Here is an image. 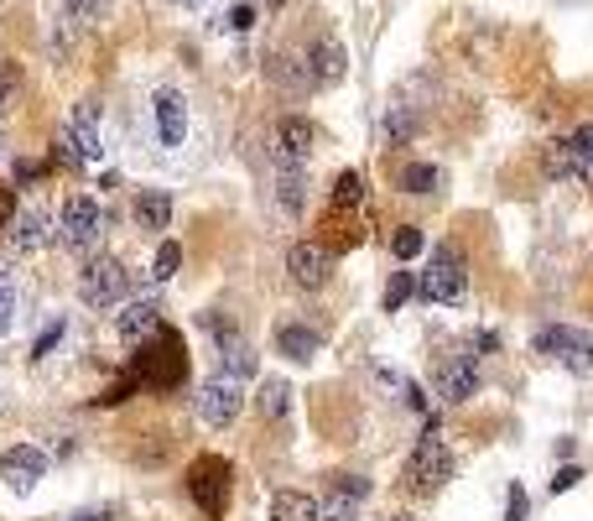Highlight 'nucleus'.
I'll use <instances>...</instances> for the list:
<instances>
[{"label": "nucleus", "mask_w": 593, "mask_h": 521, "mask_svg": "<svg viewBox=\"0 0 593 521\" xmlns=\"http://www.w3.org/2000/svg\"><path fill=\"white\" fill-rule=\"evenodd\" d=\"M78 297H83L89 308H100V313L120 308V303L130 297V271L115 256L89 260V266H83V277H78Z\"/></svg>", "instance_id": "obj_1"}, {"label": "nucleus", "mask_w": 593, "mask_h": 521, "mask_svg": "<svg viewBox=\"0 0 593 521\" xmlns=\"http://www.w3.org/2000/svg\"><path fill=\"white\" fill-rule=\"evenodd\" d=\"M416 292H422L427 303H464L468 297L464 256H459L453 245H438L433 260H427V271H422V282H416Z\"/></svg>", "instance_id": "obj_2"}, {"label": "nucleus", "mask_w": 593, "mask_h": 521, "mask_svg": "<svg viewBox=\"0 0 593 521\" xmlns=\"http://www.w3.org/2000/svg\"><path fill=\"white\" fill-rule=\"evenodd\" d=\"M193 407H198V417H204L208 428H230L234 417L245 412V386H240V376H234V370H214L204 386H198Z\"/></svg>", "instance_id": "obj_3"}, {"label": "nucleus", "mask_w": 593, "mask_h": 521, "mask_svg": "<svg viewBox=\"0 0 593 521\" xmlns=\"http://www.w3.org/2000/svg\"><path fill=\"white\" fill-rule=\"evenodd\" d=\"M230 459H219V454H204V459H193V469H188V495L204 506L208 521L224 517V495H230Z\"/></svg>", "instance_id": "obj_4"}, {"label": "nucleus", "mask_w": 593, "mask_h": 521, "mask_svg": "<svg viewBox=\"0 0 593 521\" xmlns=\"http://www.w3.org/2000/svg\"><path fill=\"white\" fill-rule=\"evenodd\" d=\"M100 234H104V208L94 204V199L74 193V199L63 204V214H57V240H63L68 251H94Z\"/></svg>", "instance_id": "obj_5"}, {"label": "nucleus", "mask_w": 593, "mask_h": 521, "mask_svg": "<svg viewBox=\"0 0 593 521\" xmlns=\"http://www.w3.org/2000/svg\"><path fill=\"white\" fill-rule=\"evenodd\" d=\"M448 474H453V448L427 433V439L412 448V459H407V480H412L416 495H433V491H442Z\"/></svg>", "instance_id": "obj_6"}, {"label": "nucleus", "mask_w": 593, "mask_h": 521, "mask_svg": "<svg viewBox=\"0 0 593 521\" xmlns=\"http://www.w3.org/2000/svg\"><path fill=\"white\" fill-rule=\"evenodd\" d=\"M537 350L563 360L572 376H593V334H583V329H542Z\"/></svg>", "instance_id": "obj_7"}, {"label": "nucleus", "mask_w": 593, "mask_h": 521, "mask_svg": "<svg viewBox=\"0 0 593 521\" xmlns=\"http://www.w3.org/2000/svg\"><path fill=\"white\" fill-rule=\"evenodd\" d=\"M364 495H370V480H364V474H334L328 491L318 495V521H354Z\"/></svg>", "instance_id": "obj_8"}, {"label": "nucleus", "mask_w": 593, "mask_h": 521, "mask_svg": "<svg viewBox=\"0 0 593 521\" xmlns=\"http://www.w3.org/2000/svg\"><path fill=\"white\" fill-rule=\"evenodd\" d=\"M433 386H438V402H468L479 391V360L474 355H442L438 370H433Z\"/></svg>", "instance_id": "obj_9"}, {"label": "nucleus", "mask_w": 593, "mask_h": 521, "mask_svg": "<svg viewBox=\"0 0 593 521\" xmlns=\"http://www.w3.org/2000/svg\"><path fill=\"white\" fill-rule=\"evenodd\" d=\"M286 271H292V282L302 287V292H318V287L328 282V271H334V251L328 245H312V240H297L286 251Z\"/></svg>", "instance_id": "obj_10"}, {"label": "nucleus", "mask_w": 593, "mask_h": 521, "mask_svg": "<svg viewBox=\"0 0 593 521\" xmlns=\"http://www.w3.org/2000/svg\"><path fill=\"white\" fill-rule=\"evenodd\" d=\"M312 147H318V126L312 120H302V115H286L282 126H276V167H302L312 156Z\"/></svg>", "instance_id": "obj_11"}, {"label": "nucleus", "mask_w": 593, "mask_h": 521, "mask_svg": "<svg viewBox=\"0 0 593 521\" xmlns=\"http://www.w3.org/2000/svg\"><path fill=\"white\" fill-rule=\"evenodd\" d=\"M0 474H5V485H11L16 495L37 491V480L48 474V454H42V448H31V443H16V448H5Z\"/></svg>", "instance_id": "obj_12"}, {"label": "nucleus", "mask_w": 593, "mask_h": 521, "mask_svg": "<svg viewBox=\"0 0 593 521\" xmlns=\"http://www.w3.org/2000/svg\"><path fill=\"white\" fill-rule=\"evenodd\" d=\"M57 141H63V147H74L78 162H94V156H100V104H94V100L78 104L74 120H68V130H63Z\"/></svg>", "instance_id": "obj_13"}, {"label": "nucleus", "mask_w": 593, "mask_h": 521, "mask_svg": "<svg viewBox=\"0 0 593 521\" xmlns=\"http://www.w3.org/2000/svg\"><path fill=\"white\" fill-rule=\"evenodd\" d=\"M162 329V308H156V297H141V303H126L120 318H115V334L120 344H141V339H152Z\"/></svg>", "instance_id": "obj_14"}, {"label": "nucleus", "mask_w": 593, "mask_h": 521, "mask_svg": "<svg viewBox=\"0 0 593 521\" xmlns=\"http://www.w3.org/2000/svg\"><path fill=\"white\" fill-rule=\"evenodd\" d=\"M156 136H162V147H182V136H188V104H182L178 89H156Z\"/></svg>", "instance_id": "obj_15"}, {"label": "nucleus", "mask_w": 593, "mask_h": 521, "mask_svg": "<svg viewBox=\"0 0 593 521\" xmlns=\"http://www.w3.org/2000/svg\"><path fill=\"white\" fill-rule=\"evenodd\" d=\"M344 42L338 37H318L308 48V68H312V84H323V89H334L338 78H344Z\"/></svg>", "instance_id": "obj_16"}, {"label": "nucleus", "mask_w": 593, "mask_h": 521, "mask_svg": "<svg viewBox=\"0 0 593 521\" xmlns=\"http://www.w3.org/2000/svg\"><path fill=\"white\" fill-rule=\"evenodd\" d=\"M136 230H146V234H162L167 225H172V199L162 193V188H141L136 193Z\"/></svg>", "instance_id": "obj_17"}, {"label": "nucleus", "mask_w": 593, "mask_h": 521, "mask_svg": "<svg viewBox=\"0 0 593 521\" xmlns=\"http://www.w3.org/2000/svg\"><path fill=\"white\" fill-rule=\"evenodd\" d=\"M48 240H52V225H48V214H42V208H22V214L11 219V245H16L22 256L42 251Z\"/></svg>", "instance_id": "obj_18"}, {"label": "nucleus", "mask_w": 593, "mask_h": 521, "mask_svg": "<svg viewBox=\"0 0 593 521\" xmlns=\"http://www.w3.org/2000/svg\"><path fill=\"white\" fill-rule=\"evenodd\" d=\"M271 521H318V495L276 491L271 495Z\"/></svg>", "instance_id": "obj_19"}, {"label": "nucleus", "mask_w": 593, "mask_h": 521, "mask_svg": "<svg viewBox=\"0 0 593 521\" xmlns=\"http://www.w3.org/2000/svg\"><path fill=\"white\" fill-rule=\"evenodd\" d=\"M271 78H276L282 89H292V94H308L312 89V68L302 58H292V52H282V58L271 63Z\"/></svg>", "instance_id": "obj_20"}, {"label": "nucleus", "mask_w": 593, "mask_h": 521, "mask_svg": "<svg viewBox=\"0 0 593 521\" xmlns=\"http://www.w3.org/2000/svg\"><path fill=\"white\" fill-rule=\"evenodd\" d=\"M276 350H282L286 360H312V355H318V334L286 323V329H276Z\"/></svg>", "instance_id": "obj_21"}, {"label": "nucleus", "mask_w": 593, "mask_h": 521, "mask_svg": "<svg viewBox=\"0 0 593 521\" xmlns=\"http://www.w3.org/2000/svg\"><path fill=\"white\" fill-rule=\"evenodd\" d=\"M542 167H546V178H552V182H578V162H572L568 136L546 147V152H542Z\"/></svg>", "instance_id": "obj_22"}, {"label": "nucleus", "mask_w": 593, "mask_h": 521, "mask_svg": "<svg viewBox=\"0 0 593 521\" xmlns=\"http://www.w3.org/2000/svg\"><path fill=\"white\" fill-rule=\"evenodd\" d=\"M438 182H442V173L433 167V162H407V167H401V188H407V193H416V199L438 193Z\"/></svg>", "instance_id": "obj_23"}, {"label": "nucleus", "mask_w": 593, "mask_h": 521, "mask_svg": "<svg viewBox=\"0 0 593 521\" xmlns=\"http://www.w3.org/2000/svg\"><path fill=\"white\" fill-rule=\"evenodd\" d=\"M334 208H338V214H354V208H364V178H360V173H338Z\"/></svg>", "instance_id": "obj_24"}, {"label": "nucleus", "mask_w": 593, "mask_h": 521, "mask_svg": "<svg viewBox=\"0 0 593 521\" xmlns=\"http://www.w3.org/2000/svg\"><path fill=\"white\" fill-rule=\"evenodd\" d=\"M568 147H572V162H578V182H593V126L568 130Z\"/></svg>", "instance_id": "obj_25"}, {"label": "nucleus", "mask_w": 593, "mask_h": 521, "mask_svg": "<svg viewBox=\"0 0 593 521\" xmlns=\"http://www.w3.org/2000/svg\"><path fill=\"white\" fill-rule=\"evenodd\" d=\"M256 407H260V417H286V407H292V386H286V381H266L260 396H256Z\"/></svg>", "instance_id": "obj_26"}, {"label": "nucleus", "mask_w": 593, "mask_h": 521, "mask_svg": "<svg viewBox=\"0 0 593 521\" xmlns=\"http://www.w3.org/2000/svg\"><path fill=\"white\" fill-rule=\"evenodd\" d=\"M178 260H182V251L172 240H162V245H156V260H152V282H167V277L178 271Z\"/></svg>", "instance_id": "obj_27"}, {"label": "nucleus", "mask_w": 593, "mask_h": 521, "mask_svg": "<svg viewBox=\"0 0 593 521\" xmlns=\"http://www.w3.org/2000/svg\"><path fill=\"white\" fill-rule=\"evenodd\" d=\"M224 370H234V376H250V370H256L250 344H234V339H224Z\"/></svg>", "instance_id": "obj_28"}, {"label": "nucleus", "mask_w": 593, "mask_h": 521, "mask_svg": "<svg viewBox=\"0 0 593 521\" xmlns=\"http://www.w3.org/2000/svg\"><path fill=\"white\" fill-rule=\"evenodd\" d=\"M412 292H416V282L407 277V271H396V277H390V287H386V313H401V303H407Z\"/></svg>", "instance_id": "obj_29"}, {"label": "nucleus", "mask_w": 593, "mask_h": 521, "mask_svg": "<svg viewBox=\"0 0 593 521\" xmlns=\"http://www.w3.org/2000/svg\"><path fill=\"white\" fill-rule=\"evenodd\" d=\"M16 94H22V78H16V68H11V63H0V115H11Z\"/></svg>", "instance_id": "obj_30"}, {"label": "nucleus", "mask_w": 593, "mask_h": 521, "mask_svg": "<svg viewBox=\"0 0 593 521\" xmlns=\"http://www.w3.org/2000/svg\"><path fill=\"white\" fill-rule=\"evenodd\" d=\"M250 26H256V5H234L219 16V31H250Z\"/></svg>", "instance_id": "obj_31"}, {"label": "nucleus", "mask_w": 593, "mask_h": 521, "mask_svg": "<svg viewBox=\"0 0 593 521\" xmlns=\"http://www.w3.org/2000/svg\"><path fill=\"white\" fill-rule=\"evenodd\" d=\"M390 251H396L401 260H412L416 251H422V230H412V225H401V230H396V240H390Z\"/></svg>", "instance_id": "obj_32"}, {"label": "nucleus", "mask_w": 593, "mask_h": 521, "mask_svg": "<svg viewBox=\"0 0 593 521\" xmlns=\"http://www.w3.org/2000/svg\"><path fill=\"white\" fill-rule=\"evenodd\" d=\"M11 313H16V287H11L5 271H0V334L11 329Z\"/></svg>", "instance_id": "obj_33"}, {"label": "nucleus", "mask_w": 593, "mask_h": 521, "mask_svg": "<svg viewBox=\"0 0 593 521\" xmlns=\"http://www.w3.org/2000/svg\"><path fill=\"white\" fill-rule=\"evenodd\" d=\"M104 5H109V0H63V11H68L74 22H94Z\"/></svg>", "instance_id": "obj_34"}, {"label": "nucleus", "mask_w": 593, "mask_h": 521, "mask_svg": "<svg viewBox=\"0 0 593 521\" xmlns=\"http://www.w3.org/2000/svg\"><path fill=\"white\" fill-rule=\"evenodd\" d=\"M412 115H407V110H401V104H396V110H390V120H386V136L390 141H401V136H412Z\"/></svg>", "instance_id": "obj_35"}, {"label": "nucleus", "mask_w": 593, "mask_h": 521, "mask_svg": "<svg viewBox=\"0 0 593 521\" xmlns=\"http://www.w3.org/2000/svg\"><path fill=\"white\" fill-rule=\"evenodd\" d=\"M578 480H583V469H557V480H552V491H557V495H563V491H572V485H578Z\"/></svg>", "instance_id": "obj_36"}, {"label": "nucleus", "mask_w": 593, "mask_h": 521, "mask_svg": "<svg viewBox=\"0 0 593 521\" xmlns=\"http://www.w3.org/2000/svg\"><path fill=\"white\" fill-rule=\"evenodd\" d=\"M11 219H16V199L11 188H0V230H11Z\"/></svg>", "instance_id": "obj_37"}, {"label": "nucleus", "mask_w": 593, "mask_h": 521, "mask_svg": "<svg viewBox=\"0 0 593 521\" xmlns=\"http://www.w3.org/2000/svg\"><path fill=\"white\" fill-rule=\"evenodd\" d=\"M526 517V495H520V485L511 491V511H505V521H520Z\"/></svg>", "instance_id": "obj_38"}, {"label": "nucleus", "mask_w": 593, "mask_h": 521, "mask_svg": "<svg viewBox=\"0 0 593 521\" xmlns=\"http://www.w3.org/2000/svg\"><path fill=\"white\" fill-rule=\"evenodd\" d=\"M57 339H63V323H52L48 334L37 339V355H48V350H52V344H57Z\"/></svg>", "instance_id": "obj_39"}, {"label": "nucleus", "mask_w": 593, "mask_h": 521, "mask_svg": "<svg viewBox=\"0 0 593 521\" xmlns=\"http://www.w3.org/2000/svg\"><path fill=\"white\" fill-rule=\"evenodd\" d=\"M172 5H182V11H193V5H204V0H172Z\"/></svg>", "instance_id": "obj_40"}, {"label": "nucleus", "mask_w": 593, "mask_h": 521, "mask_svg": "<svg viewBox=\"0 0 593 521\" xmlns=\"http://www.w3.org/2000/svg\"><path fill=\"white\" fill-rule=\"evenodd\" d=\"M78 521H109V517H100V511H89V517H78Z\"/></svg>", "instance_id": "obj_41"}, {"label": "nucleus", "mask_w": 593, "mask_h": 521, "mask_svg": "<svg viewBox=\"0 0 593 521\" xmlns=\"http://www.w3.org/2000/svg\"><path fill=\"white\" fill-rule=\"evenodd\" d=\"M390 521H412V517H390Z\"/></svg>", "instance_id": "obj_42"}]
</instances>
